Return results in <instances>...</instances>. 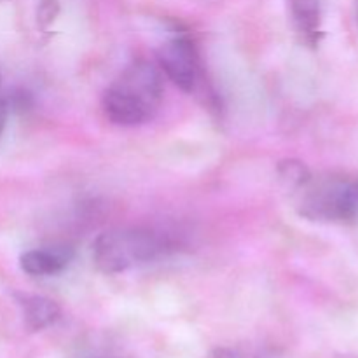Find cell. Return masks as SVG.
<instances>
[{
	"label": "cell",
	"instance_id": "8992f818",
	"mask_svg": "<svg viewBox=\"0 0 358 358\" xmlns=\"http://www.w3.org/2000/svg\"><path fill=\"white\" fill-rule=\"evenodd\" d=\"M290 20L301 41L310 48H317L322 38L320 0H289Z\"/></svg>",
	"mask_w": 358,
	"mask_h": 358
},
{
	"label": "cell",
	"instance_id": "6da1fadb",
	"mask_svg": "<svg viewBox=\"0 0 358 358\" xmlns=\"http://www.w3.org/2000/svg\"><path fill=\"white\" fill-rule=\"evenodd\" d=\"M163 100V76L152 63H131L105 90L101 107L108 121L138 126L152 119Z\"/></svg>",
	"mask_w": 358,
	"mask_h": 358
},
{
	"label": "cell",
	"instance_id": "52a82bcc",
	"mask_svg": "<svg viewBox=\"0 0 358 358\" xmlns=\"http://www.w3.org/2000/svg\"><path fill=\"white\" fill-rule=\"evenodd\" d=\"M24 324L30 331H44L56 324L59 318V308L55 301L42 296H24L21 299Z\"/></svg>",
	"mask_w": 358,
	"mask_h": 358
},
{
	"label": "cell",
	"instance_id": "7a4b0ae2",
	"mask_svg": "<svg viewBox=\"0 0 358 358\" xmlns=\"http://www.w3.org/2000/svg\"><path fill=\"white\" fill-rule=\"evenodd\" d=\"M164 250L163 238L145 227H115L93 243V262L105 275H119L154 261Z\"/></svg>",
	"mask_w": 358,
	"mask_h": 358
},
{
	"label": "cell",
	"instance_id": "30bf717a",
	"mask_svg": "<svg viewBox=\"0 0 358 358\" xmlns=\"http://www.w3.org/2000/svg\"><path fill=\"white\" fill-rule=\"evenodd\" d=\"M357 20H358V14H357Z\"/></svg>",
	"mask_w": 358,
	"mask_h": 358
},
{
	"label": "cell",
	"instance_id": "9c48e42d",
	"mask_svg": "<svg viewBox=\"0 0 358 358\" xmlns=\"http://www.w3.org/2000/svg\"><path fill=\"white\" fill-rule=\"evenodd\" d=\"M355 226H358V219H357V224H355Z\"/></svg>",
	"mask_w": 358,
	"mask_h": 358
},
{
	"label": "cell",
	"instance_id": "277c9868",
	"mask_svg": "<svg viewBox=\"0 0 358 358\" xmlns=\"http://www.w3.org/2000/svg\"><path fill=\"white\" fill-rule=\"evenodd\" d=\"M157 62L168 79L185 93L196 90L199 76V56L194 42L178 35L164 42L157 51Z\"/></svg>",
	"mask_w": 358,
	"mask_h": 358
},
{
	"label": "cell",
	"instance_id": "5b68a950",
	"mask_svg": "<svg viewBox=\"0 0 358 358\" xmlns=\"http://www.w3.org/2000/svg\"><path fill=\"white\" fill-rule=\"evenodd\" d=\"M72 259V247H69V245H49V247L24 252L20 259V266L30 276H52L69 268Z\"/></svg>",
	"mask_w": 358,
	"mask_h": 358
},
{
	"label": "cell",
	"instance_id": "ba28073f",
	"mask_svg": "<svg viewBox=\"0 0 358 358\" xmlns=\"http://www.w3.org/2000/svg\"><path fill=\"white\" fill-rule=\"evenodd\" d=\"M6 119H7V103L0 98V138H2L3 128H6Z\"/></svg>",
	"mask_w": 358,
	"mask_h": 358
},
{
	"label": "cell",
	"instance_id": "3957f363",
	"mask_svg": "<svg viewBox=\"0 0 358 358\" xmlns=\"http://www.w3.org/2000/svg\"><path fill=\"white\" fill-rule=\"evenodd\" d=\"M297 208L306 219L329 224H357L358 182L345 178H308L297 189Z\"/></svg>",
	"mask_w": 358,
	"mask_h": 358
}]
</instances>
